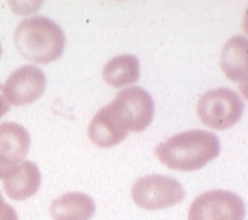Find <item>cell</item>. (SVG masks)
Wrapping results in <instances>:
<instances>
[{
  "label": "cell",
  "instance_id": "cell-15",
  "mask_svg": "<svg viewBox=\"0 0 248 220\" xmlns=\"http://www.w3.org/2000/svg\"><path fill=\"white\" fill-rule=\"evenodd\" d=\"M10 108V103L8 102L5 97V93H4V87L0 84V118H3L4 115L8 113Z\"/></svg>",
  "mask_w": 248,
  "mask_h": 220
},
{
  "label": "cell",
  "instance_id": "cell-11",
  "mask_svg": "<svg viewBox=\"0 0 248 220\" xmlns=\"http://www.w3.org/2000/svg\"><path fill=\"white\" fill-rule=\"evenodd\" d=\"M49 210L54 220H91L95 203L87 194L72 191L53 200Z\"/></svg>",
  "mask_w": 248,
  "mask_h": 220
},
{
  "label": "cell",
  "instance_id": "cell-8",
  "mask_svg": "<svg viewBox=\"0 0 248 220\" xmlns=\"http://www.w3.org/2000/svg\"><path fill=\"white\" fill-rule=\"evenodd\" d=\"M31 134L23 125L13 121L0 124V179L6 178L31 149Z\"/></svg>",
  "mask_w": 248,
  "mask_h": 220
},
{
  "label": "cell",
  "instance_id": "cell-4",
  "mask_svg": "<svg viewBox=\"0 0 248 220\" xmlns=\"http://www.w3.org/2000/svg\"><path fill=\"white\" fill-rule=\"evenodd\" d=\"M186 191L178 180L166 175H147L132 188V198L138 206L147 210L170 208L185 199Z\"/></svg>",
  "mask_w": 248,
  "mask_h": 220
},
{
  "label": "cell",
  "instance_id": "cell-13",
  "mask_svg": "<svg viewBox=\"0 0 248 220\" xmlns=\"http://www.w3.org/2000/svg\"><path fill=\"white\" fill-rule=\"evenodd\" d=\"M103 80L114 88H123L136 83L140 75V59L133 54L114 57L103 68Z\"/></svg>",
  "mask_w": 248,
  "mask_h": 220
},
{
  "label": "cell",
  "instance_id": "cell-5",
  "mask_svg": "<svg viewBox=\"0 0 248 220\" xmlns=\"http://www.w3.org/2000/svg\"><path fill=\"white\" fill-rule=\"evenodd\" d=\"M246 205L228 190H209L193 200L188 220H243Z\"/></svg>",
  "mask_w": 248,
  "mask_h": 220
},
{
  "label": "cell",
  "instance_id": "cell-6",
  "mask_svg": "<svg viewBox=\"0 0 248 220\" xmlns=\"http://www.w3.org/2000/svg\"><path fill=\"white\" fill-rule=\"evenodd\" d=\"M129 132V117L117 99L100 109L88 127L89 138L100 148H109L119 144Z\"/></svg>",
  "mask_w": 248,
  "mask_h": 220
},
{
  "label": "cell",
  "instance_id": "cell-10",
  "mask_svg": "<svg viewBox=\"0 0 248 220\" xmlns=\"http://www.w3.org/2000/svg\"><path fill=\"white\" fill-rule=\"evenodd\" d=\"M42 184L39 168L31 160H24L3 179L5 193L13 200H25L33 196Z\"/></svg>",
  "mask_w": 248,
  "mask_h": 220
},
{
  "label": "cell",
  "instance_id": "cell-12",
  "mask_svg": "<svg viewBox=\"0 0 248 220\" xmlns=\"http://www.w3.org/2000/svg\"><path fill=\"white\" fill-rule=\"evenodd\" d=\"M248 42L243 35L232 36L222 49L221 65L234 82H246L248 74Z\"/></svg>",
  "mask_w": 248,
  "mask_h": 220
},
{
  "label": "cell",
  "instance_id": "cell-7",
  "mask_svg": "<svg viewBox=\"0 0 248 220\" xmlns=\"http://www.w3.org/2000/svg\"><path fill=\"white\" fill-rule=\"evenodd\" d=\"M46 87V74L34 65H23L12 73L4 85V93L10 104L27 105L36 102Z\"/></svg>",
  "mask_w": 248,
  "mask_h": 220
},
{
  "label": "cell",
  "instance_id": "cell-1",
  "mask_svg": "<svg viewBox=\"0 0 248 220\" xmlns=\"http://www.w3.org/2000/svg\"><path fill=\"white\" fill-rule=\"evenodd\" d=\"M221 140L207 130H187L160 143L155 153L173 170L193 172L203 168L219 155Z\"/></svg>",
  "mask_w": 248,
  "mask_h": 220
},
{
  "label": "cell",
  "instance_id": "cell-16",
  "mask_svg": "<svg viewBox=\"0 0 248 220\" xmlns=\"http://www.w3.org/2000/svg\"><path fill=\"white\" fill-rule=\"evenodd\" d=\"M1 51L3 50H1V42H0V57H1Z\"/></svg>",
  "mask_w": 248,
  "mask_h": 220
},
{
  "label": "cell",
  "instance_id": "cell-14",
  "mask_svg": "<svg viewBox=\"0 0 248 220\" xmlns=\"http://www.w3.org/2000/svg\"><path fill=\"white\" fill-rule=\"evenodd\" d=\"M0 220H19L16 209L12 205L6 204L1 193H0Z\"/></svg>",
  "mask_w": 248,
  "mask_h": 220
},
{
  "label": "cell",
  "instance_id": "cell-2",
  "mask_svg": "<svg viewBox=\"0 0 248 220\" xmlns=\"http://www.w3.org/2000/svg\"><path fill=\"white\" fill-rule=\"evenodd\" d=\"M14 43L21 55L38 64L57 60L65 48L62 28L46 16H31L21 20L14 33Z\"/></svg>",
  "mask_w": 248,
  "mask_h": 220
},
{
  "label": "cell",
  "instance_id": "cell-9",
  "mask_svg": "<svg viewBox=\"0 0 248 220\" xmlns=\"http://www.w3.org/2000/svg\"><path fill=\"white\" fill-rule=\"evenodd\" d=\"M115 99L121 103L130 120V130L143 132L151 125L155 117V100L140 87L125 88Z\"/></svg>",
  "mask_w": 248,
  "mask_h": 220
},
{
  "label": "cell",
  "instance_id": "cell-3",
  "mask_svg": "<svg viewBox=\"0 0 248 220\" xmlns=\"http://www.w3.org/2000/svg\"><path fill=\"white\" fill-rule=\"evenodd\" d=\"M245 104L238 94L230 88H217L207 91L197 104V114L204 125L224 130L238 123Z\"/></svg>",
  "mask_w": 248,
  "mask_h": 220
}]
</instances>
